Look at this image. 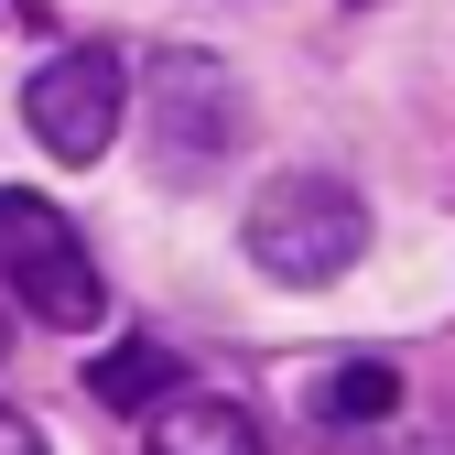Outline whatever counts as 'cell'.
<instances>
[{"instance_id": "6da1fadb", "label": "cell", "mask_w": 455, "mask_h": 455, "mask_svg": "<svg viewBox=\"0 0 455 455\" xmlns=\"http://www.w3.org/2000/svg\"><path fill=\"white\" fill-rule=\"evenodd\" d=\"M141 141H152V174L163 185L228 174V163L250 152V98H239V76H228L217 54H196V44L152 54V66H141Z\"/></svg>"}, {"instance_id": "7a4b0ae2", "label": "cell", "mask_w": 455, "mask_h": 455, "mask_svg": "<svg viewBox=\"0 0 455 455\" xmlns=\"http://www.w3.org/2000/svg\"><path fill=\"white\" fill-rule=\"evenodd\" d=\"M250 271H271V282H293V293H315V282H336V271H358V250H369V206L336 185V174H271L260 196H250Z\"/></svg>"}, {"instance_id": "3957f363", "label": "cell", "mask_w": 455, "mask_h": 455, "mask_svg": "<svg viewBox=\"0 0 455 455\" xmlns=\"http://www.w3.org/2000/svg\"><path fill=\"white\" fill-rule=\"evenodd\" d=\"M0 282H12V304L33 325H54V336H87L108 315V282H98V260L76 239V217L44 206V196H22V185L0 196Z\"/></svg>"}, {"instance_id": "277c9868", "label": "cell", "mask_w": 455, "mask_h": 455, "mask_svg": "<svg viewBox=\"0 0 455 455\" xmlns=\"http://www.w3.org/2000/svg\"><path fill=\"white\" fill-rule=\"evenodd\" d=\"M120 108H131V66L98 54V44L44 54L33 87H22V120H33V141H44L54 163H98L108 141H120Z\"/></svg>"}, {"instance_id": "5b68a950", "label": "cell", "mask_w": 455, "mask_h": 455, "mask_svg": "<svg viewBox=\"0 0 455 455\" xmlns=\"http://www.w3.org/2000/svg\"><path fill=\"white\" fill-rule=\"evenodd\" d=\"M141 455H260V412L250 402H228V390H163L152 402V434Z\"/></svg>"}, {"instance_id": "8992f818", "label": "cell", "mask_w": 455, "mask_h": 455, "mask_svg": "<svg viewBox=\"0 0 455 455\" xmlns=\"http://www.w3.org/2000/svg\"><path fill=\"white\" fill-rule=\"evenodd\" d=\"M304 412L315 423H379V412H402V369H390V358H336L304 390Z\"/></svg>"}, {"instance_id": "52a82bcc", "label": "cell", "mask_w": 455, "mask_h": 455, "mask_svg": "<svg viewBox=\"0 0 455 455\" xmlns=\"http://www.w3.org/2000/svg\"><path fill=\"white\" fill-rule=\"evenodd\" d=\"M185 369H174V347H152V336H131V347H108L98 369H87V390L108 412H141V402H163V390H174Z\"/></svg>"}, {"instance_id": "ba28073f", "label": "cell", "mask_w": 455, "mask_h": 455, "mask_svg": "<svg viewBox=\"0 0 455 455\" xmlns=\"http://www.w3.org/2000/svg\"><path fill=\"white\" fill-rule=\"evenodd\" d=\"M0 455H44V434H33V423H22L12 402H0Z\"/></svg>"}, {"instance_id": "9c48e42d", "label": "cell", "mask_w": 455, "mask_h": 455, "mask_svg": "<svg viewBox=\"0 0 455 455\" xmlns=\"http://www.w3.org/2000/svg\"><path fill=\"white\" fill-rule=\"evenodd\" d=\"M0 358H12V315H0Z\"/></svg>"}]
</instances>
